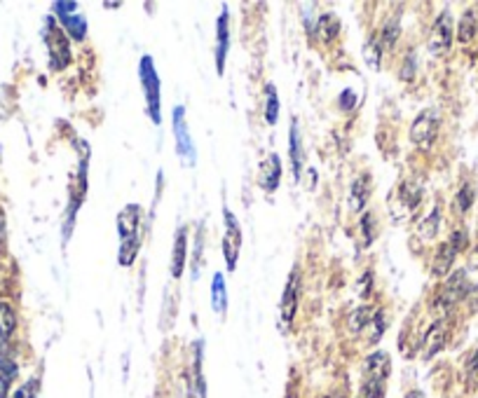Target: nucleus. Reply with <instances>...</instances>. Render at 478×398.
Wrapping results in <instances>:
<instances>
[{"label":"nucleus","mask_w":478,"mask_h":398,"mask_svg":"<svg viewBox=\"0 0 478 398\" xmlns=\"http://www.w3.org/2000/svg\"><path fill=\"white\" fill-rule=\"evenodd\" d=\"M118 232H120V265L130 267L136 260L141 246V206L130 204L120 211L118 216Z\"/></svg>","instance_id":"obj_1"},{"label":"nucleus","mask_w":478,"mask_h":398,"mask_svg":"<svg viewBox=\"0 0 478 398\" xmlns=\"http://www.w3.org/2000/svg\"><path fill=\"white\" fill-rule=\"evenodd\" d=\"M467 293H469L467 272H464V269H457V272H452L450 277L443 281V286L434 293V300H432L434 314H441V318H445V314H450V311L467 298Z\"/></svg>","instance_id":"obj_2"},{"label":"nucleus","mask_w":478,"mask_h":398,"mask_svg":"<svg viewBox=\"0 0 478 398\" xmlns=\"http://www.w3.org/2000/svg\"><path fill=\"white\" fill-rule=\"evenodd\" d=\"M391 363L387 352H373L364 363V387L361 396L364 398H382L387 391V377H389Z\"/></svg>","instance_id":"obj_3"},{"label":"nucleus","mask_w":478,"mask_h":398,"mask_svg":"<svg viewBox=\"0 0 478 398\" xmlns=\"http://www.w3.org/2000/svg\"><path fill=\"white\" fill-rule=\"evenodd\" d=\"M439 113L436 110H422L418 118L413 120V127H410V141H413L418 148H432V143L439 136Z\"/></svg>","instance_id":"obj_4"},{"label":"nucleus","mask_w":478,"mask_h":398,"mask_svg":"<svg viewBox=\"0 0 478 398\" xmlns=\"http://www.w3.org/2000/svg\"><path fill=\"white\" fill-rule=\"evenodd\" d=\"M141 82H143V94L145 101H148L150 118L155 125H159V78L150 57L141 59Z\"/></svg>","instance_id":"obj_5"},{"label":"nucleus","mask_w":478,"mask_h":398,"mask_svg":"<svg viewBox=\"0 0 478 398\" xmlns=\"http://www.w3.org/2000/svg\"><path fill=\"white\" fill-rule=\"evenodd\" d=\"M452 35H455V28H452V17L450 12H441L439 19L434 21L432 26V35H429V52L434 57H443L448 54L450 45H452Z\"/></svg>","instance_id":"obj_6"},{"label":"nucleus","mask_w":478,"mask_h":398,"mask_svg":"<svg viewBox=\"0 0 478 398\" xmlns=\"http://www.w3.org/2000/svg\"><path fill=\"white\" fill-rule=\"evenodd\" d=\"M298 298H300V274H298V269H293L289 281H286L284 296H281V300H279V318H281V326L284 328H289L293 323V318H296Z\"/></svg>","instance_id":"obj_7"},{"label":"nucleus","mask_w":478,"mask_h":398,"mask_svg":"<svg viewBox=\"0 0 478 398\" xmlns=\"http://www.w3.org/2000/svg\"><path fill=\"white\" fill-rule=\"evenodd\" d=\"M225 216V232H223V255L225 262H228V269L237 267V255H239V246H242V230H239L237 218L232 216L230 209L223 211Z\"/></svg>","instance_id":"obj_8"},{"label":"nucleus","mask_w":478,"mask_h":398,"mask_svg":"<svg viewBox=\"0 0 478 398\" xmlns=\"http://www.w3.org/2000/svg\"><path fill=\"white\" fill-rule=\"evenodd\" d=\"M450 335V321L448 318H436V321L429 326V330L425 333V342H422V359H434L441 349L445 347Z\"/></svg>","instance_id":"obj_9"},{"label":"nucleus","mask_w":478,"mask_h":398,"mask_svg":"<svg viewBox=\"0 0 478 398\" xmlns=\"http://www.w3.org/2000/svg\"><path fill=\"white\" fill-rule=\"evenodd\" d=\"M47 45H50V59H52L54 69L57 71L66 69L71 61V45H69V38L64 35V30H61L54 21H52L50 30H47Z\"/></svg>","instance_id":"obj_10"},{"label":"nucleus","mask_w":478,"mask_h":398,"mask_svg":"<svg viewBox=\"0 0 478 398\" xmlns=\"http://www.w3.org/2000/svg\"><path fill=\"white\" fill-rule=\"evenodd\" d=\"M174 136H176V148H179V157L186 159L188 167H193L195 145H193V138H190L188 127H186V110L181 106L174 108Z\"/></svg>","instance_id":"obj_11"},{"label":"nucleus","mask_w":478,"mask_h":398,"mask_svg":"<svg viewBox=\"0 0 478 398\" xmlns=\"http://www.w3.org/2000/svg\"><path fill=\"white\" fill-rule=\"evenodd\" d=\"M228 47H230V17H228V8H223V12H220V17H218V35H216V69H218V75H223V71H225Z\"/></svg>","instance_id":"obj_12"},{"label":"nucleus","mask_w":478,"mask_h":398,"mask_svg":"<svg viewBox=\"0 0 478 398\" xmlns=\"http://www.w3.org/2000/svg\"><path fill=\"white\" fill-rule=\"evenodd\" d=\"M279 179H281V159L279 155L272 152L258 169V186L265 190V192H274L279 186Z\"/></svg>","instance_id":"obj_13"},{"label":"nucleus","mask_w":478,"mask_h":398,"mask_svg":"<svg viewBox=\"0 0 478 398\" xmlns=\"http://www.w3.org/2000/svg\"><path fill=\"white\" fill-rule=\"evenodd\" d=\"M455 258H457V248L452 246L450 242L441 244V246L436 248V253H434V260H432V274H434V277H445V274L450 272Z\"/></svg>","instance_id":"obj_14"},{"label":"nucleus","mask_w":478,"mask_h":398,"mask_svg":"<svg viewBox=\"0 0 478 398\" xmlns=\"http://www.w3.org/2000/svg\"><path fill=\"white\" fill-rule=\"evenodd\" d=\"M186 260H188V232L186 228H179L174 242V253H171V277L174 279H179L183 274Z\"/></svg>","instance_id":"obj_15"},{"label":"nucleus","mask_w":478,"mask_h":398,"mask_svg":"<svg viewBox=\"0 0 478 398\" xmlns=\"http://www.w3.org/2000/svg\"><path fill=\"white\" fill-rule=\"evenodd\" d=\"M371 197V183L366 176H359L357 181H352V192H349V209L354 213L361 211L366 206V201Z\"/></svg>","instance_id":"obj_16"},{"label":"nucleus","mask_w":478,"mask_h":398,"mask_svg":"<svg viewBox=\"0 0 478 398\" xmlns=\"http://www.w3.org/2000/svg\"><path fill=\"white\" fill-rule=\"evenodd\" d=\"M422 199V186L418 181H403L401 190H398V201H401L403 206H406L408 211L418 209Z\"/></svg>","instance_id":"obj_17"},{"label":"nucleus","mask_w":478,"mask_h":398,"mask_svg":"<svg viewBox=\"0 0 478 398\" xmlns=\"http://www.w3.org/2000/svg\"><path fill=\"white\" fill-rule=\"evenodd\" d=\"M338 28H340V24L333 15H321L317 21L315 33L321 42H333L335 38H338Z\"/></svg>","instance_id":"obj_18"},{"label":"nucleus","mask_w":478,"mask_h":398,"mask_svg":"<svg viewBox=\"0 0 478 398\" xmlns=\"http://www.w3.org/2000/svg\"><path fill=\"white\" fill-rule=\"evenodd\" d=\"M211 305H213V311L216 314L223 316L225 309H228V296H225V279L223 274H216L211 281Z\"/></svg>","instance_id":"obj_19"},{"label":"nucleus","mask_w":478,"mask_h":398,"mask_svg":"<svg viewBox=\"0 0 478 398\" xmlns=\"http://www.w3.org/2000/svg\"><path fill=\"white\" fill-rule=\"evenodd\" d=\"M476 28H478L476 12L474 10H467L462 15V19H459V26H457V42H459V45H467V42L474 40Z\"/></svg>","instance_id":"obj_20"},{"label":"nucleus","mask_w":478,"mask_h":398,"mask_svg":"<svg viewBox=\"0 0 478 398\" xmlns=\"http://www.w3.org/2000/svg\"><path fill=\"white\" fill-rule=\"evenodd\" d=\"M439 225H441V209L439 206H434L432 213H429V216L418 225V237L422 239V242H432L439 232Z\"/></svg>","instance_id":"obj_21"},{"label":"nucleus","mask_w":478,"mask_h":398,"mask_svg":"<svg viewBox=\"0 0 478 398\" xmlns=\"http://www.w3.org/2000/svg\"><path fill=\"white\" fill-rule=\"evenodd\" d=\"M303 145H300V134H298V127L293 125L291 127V164H293V176H296V181H300V174H303Z\"/></svg>","instance_id":"obj_22"},{"label":"nucleus","mask_w":478,"mask_h":398,"mask_svg":"<svg viewBox=\"0 0 478 398\" xmlns=\"http://www.w3.org/2000/svg\"><path fill=\"white\" fill-rule=\"evenodd\" d=\"M474 197H476V190H474V186H469V183H464V186L457 190L455 201H452V209H455L457 216H464V213L471 209Z\"/></svg>","instance_id":"obj_23"},{"label":"nucleus","mask_w":478,"mask_h":398,"mask_svg":"<svg viewBox=\"0 0 478 398\" xmlns=\"http://www.w3.org/2000/svg\"><path fill=\"white\" fill-rule=\"evenodd\" d=\"M398 33H401V26H398V19H391L384 24V28H382V33H380V38L375 40L378 42V47H380V52H387L394 47V42L398 38Z\"/></svg>","instance_id":"obj_24"},{"label":"nucleus","mask_w":478,"mask_h":398,"mask_svg":"<svg viewBox=\"0 0 478 398\" xmlns=\"http://www.w3.org/2000/svg\"><path fill=\"white\" fill-rule=\"evenodd\" d=\"M373 316H375V311L371 307H359L357 311H352V316H349V328H352V333H364V330L371 326Z\"/></svg>","instance_id":"obj_25"},{"label":"nucleus","mask_w":478,"mask_h":398,"mask_svg":"<svg viewBox=\"0 0 478 398\" xmlns=\"http://www.w3.org/2000/svg\"><path fill=\"white\" fill-rule=\"evenodd\" d=\"M279 118V96H277V89L272 87V84H267L265 87V122L267 125H274Z\"/></svg>","instance_id":"obj_26"},{"label":"nucleus","mask_w":478,"mask_h":398,"mask_svg":"<svg viewBox=\"0 0 478 398\" xmlns=\"http://www.w3.org/2000/svg\"><path fill=\"white\" fill-rule=\"evenodd\" d=\"M12 330H15V314H12V309L8 305L0 302V345L10 338Z\"/></svg>","instance_id":"obj_27"},{"label":"nucleus","mask_w":478,"mask_h":398,"mask_svg":"<svg viewBox=\"0 0 478 398\" xmlns=\"http://www.w3.org/2000/svg\"><path fill=\"white\" fill-rule=\"evenodd\" d=\"M66 26H69V33L73 35L76 40H82L85 33H87V21H85V17L80 15H71V17H64Z\"/></svg>","instance_id":"obj_28"},{"label":"nucleus","mask_w":478,"mask_h":398,"mask_svg":"<svg viewBox=\"0 0 478 398\" xmlns=\"http://www.w3.org/2000/svg\"><path fill=\"white\" fill-rule=\"evenodd\" d=\"M12 375H15V370H12V365H8V363H0V398L8 396V389H10Z\"/></svg>","instance_id":"obj_29"},{"label":"nucleus","mask_w":478,"mask_h":398,"mask_svg":"<svg viewBox=\"0 0 478 398\" xmlns=\"http://www.w3.org/2000/svg\"><path fill=\"white\" fill-rule=\"evenodd\" d=\"M448 242L457 248V253H462V251L469 246V237H467V232H464V230H455V232L450 235Z\"/></svg>","instance_id":"obj_30"},{"label":"nucleus","mask_w":478,"mask_h":398,"mask_svg":"<svg viewBox=\"0 0 478 398\" xmlns=\"http://www.w3.org/2000/svg\"><path fill=\"white\" fill-rule=\"evenodd\" d=\"M464 300H467L471 314H478V284L469 286V293H467V298H464Z\"/></svg>","instance_id":"obj_31"},{"label":"nucleus","mask_w":478,"mask_h":398,"mask_svg":"<svg viewBox=\"0 0 478 398\" xmlns=\"http://www.w3.org/2000/svg\"><path fill=\"white\" fill-rule=\"evenodd\" d=\"M340 106H342V110H352L354 108V103H357V96L352 94V89H345L340 94Z\"/></svg>","instance_id":"obj_32"},{"label":"nucleus","mask_w":478,"mask_h":398,"mask_svg":"<svg viewBox=\"0 0 478 398\" xmlns=\"http://www.w3.org/2000/svg\"><path fill=\"white\" fill-rule=\"evenodd\" d=\"M373 289V272H364V277L359 281V296H369Z\"/></svg>","instance_id":"obj_33"},{"label":"nucleus","mask_w":478,"mask_h":398,"mask_svg":"<svg viewBox=\"0 0 478 398\" xmlns=\"http://www.w3.org/2000/svg\"><path fill=\"white\" fill-rule=\"evenodd\" d=\"M413 75H415V54H410V59H406V64H403L401 80H413Z\"/></svg>","instance_id":"obj_34"},{"label":"nucleus","mask_w":478,"mask_h":398,"mask_svg":"<svg viewBox=\"0 0 478 398\" xmlns=\"http://www.w3.org/2000/svg\"><path fill=\"white\" fill-rule=\"evenodd\" d=\"M467 372H469L471 379H478V349H476L474 354H471V359H469V363H467Z\"/></svg>","instance_id":"obj_35"},{"label":"nucleus","mask_w":478,"mask_h":398,"mask_svg":"<svg viewBox=\"0 0 478 398\" xmlns=\"http://www.w3.org/2000/svg\"><path fill=\"white\" fill-rule=\"evenodd\" d=\"M200 246H202V239H200V242H197V253H200ZM193 272H195V274H197V272H200V258H197V260H195V267H193Z\"/></svg>","instance_id":"obj_36"},{"label":"nucleus","mask_w":478,"mask_h":398,"mask_svg":"<svg viewBox=\"0 0 478 398\" xmlns=\"http://www.w3.org/2000/svg\"><path fill=\"white\" fill-rule=\"evenodd\" d=\"M406 398H425V394H422V391H410Z\"/></svg>","instance_id":"obj_37"},{"label":"nucleus","mask_w":478,"mask_h":398,"mask_svg":"<svg viewBox=\"0 0 478 398\" xmlns=\"http://www.w3.org/2000/svg\"><path fill=\"white\" fill-rule=\"evenodd\" d=\"M326 398H340V396H326Z\"/></svg>","instance_id":"obj_38"}]
</instances>
